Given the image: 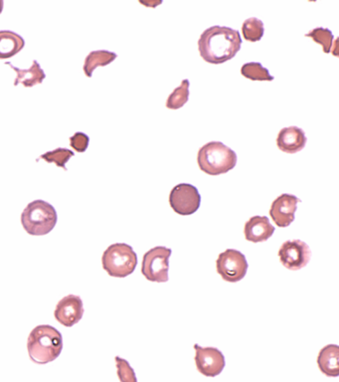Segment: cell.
<instances>
[{
  "mask_svg": "<svg viewBox=\"0 0 339 382\" xmlns=\"http://www.w3.org/2000/svg\"><path fill=\"white\" fill-rule=\"evenodd\" d=\"M282 266L291 271H299L308 264L312 258L310 246L299 239L287 240L279 250Z\"/></svg>",
  "mask_w": 339,
  "mask_h": 382,
  "instance_id": "9",
  "label": "cell"
},
{
  "mask_svg": "<svg viewBox=\"0 0 339 382\" xmlns=\"http://www.w3.org/2000/svg\"><path fill=\"white\" fill-rule=\"evenodd\" d=\"M194 349L196 367L201 374L215 377L223 372L225 367V358L218 349L201 348L198 344H195Z\"/></svg>",
  "mask_w": 339,
  "mask_h": 382,
  "instance_id": "10",
  "label": "cell"
},
{
  "mask_svg": "<svg viewBox=\"0 0 339 382\" xmlns=\"http://www.w3.org/2000/svg\"><path fill=\"white\" fill-rule=\"evenodd\" d=\"M4 2L3 0H0V14L3 11Z\"/></svg>",
  "mask_w": 339,
  "mask_h": 382,
  "instance_id": "26",
  "label": "cell"
},
{
  "mask_svg": "<svg viewBox=\"0 0 339 382\" xmlns=\"http://www.w3.org/2000/svg\"><path fill=\"white\" fill-rule=\"evenodd\" d=\"M118 55L116 53L111 52V51L107 50H97L92 51L85 59L84 63L83 70L84 73L89 78H92L93 72L95 71L98 67H105L111 64L116 59Z\"/></svg>",
  "mask_w": 339,
  "mask_h": 382,
  "instance_id": "18",
  "label": "cell"
},
{
  "mask_svg": "<svg viewBox=\"0 0 339 382\" xmlns=\"http://www.w3.org/2000/svg\"><path fill=\"white\" fill-rule=\"evenodd\" d=\"M114 360H116V370H118V376L121 382H137L135 370L127 360L121 358L120 356H116Z\"/></svg>",
  "mask_w": 339,
  "mask_h": 382,
  "instance_id": "24",
  "label": "cell"
},
{
  "mask_svg": "<svg viewBox=\"0 0 339 382\" xmlns=\"http://www.w3.org/2000/svg\"><path fill=\"white\" fill-rule=\"evenodd\" d=\"M275 232V227L266 216H253L247 221L244 227L245 238L253 243L265 242L270 239Z\"/></svg>",
  "mask_w": 339,
  "mask_h": 382,
  "instance_id": "13",
  "label": "cell"
},
{
  "mask_svg": "<svg viewBox=\"0 0 339 382\" xmlns=\"http://www.w3.org/2000/svg\"><path fill=\"white\" fill-rule=\"evenodd\" d=\"M217 273L224 281L236 283L244 279L248 271V263L244 254L235 249H228L220 254L216 261Z\"/></svg>",
  "mask_w": 339,
  "mask_h": 382,
  "instance_id": "7",
  "label": "cell"
},
{
  "mask_svg": "<svg viewBox=\"0 0 339 382\" xmlns=\"http://www.w3.org/2000/svg\"><path fill=\"white\" fill-rule=\"evenodd\" d=\"M90 144V137L84 132H78L70 137V146L77 153H85Z\"/></svg>",
  "mask_w": 339,
  "mask_h": 382,
  "instance_id": "25",
  "label": "cell"
},
{
  "mask_svg": "<svg viewBox=\"0 0 339 382\" xmlns=\"http://www.w3.org/2000/svg\"><path fill=\"white\" fill-rule=\"evenodd\" d=\"M58 216L55 208L44 201L34 200L25 207L21 214V224L28 234L43 236L50 233L57 224Z\"/></svg>",
  "mask_w": 339,
  "mask_h": 382,
  "instance_id": "4",
  "label": "cell"
},
{
  "mask_svg": "<svg viewBox=\"0 0 339 382\" xmlns=\"http://www.w3.org/2000/svg\"><path fill=\"white\" fill-rule=\"evenodd\" d=\"M317 365L320 372L329 377L339 376V346L329 344L319 351L317 356Z\"/></svg>",
  "mask_w": 339,
  "mask_h": 382,
  "instance_id": "16",
  "label": "cell"
},
{
  "mask_svg": "<svg viewBox=\"0 0 339 382\" xmlns=\"http://www.w3.org/2000/svg\"><path fill=\"white\" fill-rule=\"evenodd\" d=\"M6 64L7 66L11 67L17 75L14 81V86L22 84L25 88H31L43 83V81L45 80V72L43 71L40 64L36 60H34L31 67L27 70L17 68V67L13 66V63L10 62H6Z\"/></svg>",
  "mask_w": 339,
  "mask_h": 382,
  "instance_id": "15",
  "label": "cell"
},
{
  "mask_svg": "<svg viewBox=\"0 0 339 382\" xmlns=\"http://www.w3.org/2000/svg\"><path fill=\"white\" fill-rule=\"evenodd\" d=\"M170 204L173 211L179 215H191L199 209L201 197L195 186L180 183L172 188Z\"/></svg>",
  "mask_w": 339,
  "mask_h": 382,
  "instance_id": "8",
  "label": "cell"
},
{
  "mask_svg": "<svg viewBox=\"0 0 339 382\" xmlns=\"http://www.w3.org/2000/svg\"><path fill=\"white\" fill-rule=\"evenodd\" d=\"M25 46V40L13 31H0V59H9L20 53Z\"/></svg>",
  "mask_w": 339,
  "mask_h": 382,
  "instance_id": "17",
  "label": "cell"
},
{
  "mask_svg": "<svg viewBox=\"0 0 339 382\" xmlns=\"http://www.w3.org/2000/svg\"><path fill=\"white\" fill-rule=\"evenodd\" d=\"M27 349L32 362L38 365L52 362L62 353V335L52 326H37L28 337Z\"/></svg>",
  "mask_w": 339,
  "mask_h": 382,
  "instance_id": "2",
  "label": "cell"
},
{
  "mask_svg": "<svg viewBox=\"0 0 339 382\" xmlns=\"http://www.w3.org/2000/svg\"><path fill=\"white\" fill-rule=\"evenodd\" d=\"M306 37H310L312 40L322 46L324 53H329L333 47V35L331 30L326 28L317 27L312 29L310 33L306 34Z\"/></svg>",
  "mask_w": 339,
  "mask_h": 382,
  "instance_id": "23",
  "label": "cell"
},
{
  "mask_svg": "<svg viewBox=\"0 0 339 382\" xmlns=\"http://www.w3.org/2000/svg\"><path fill=\"white\" fill-rule=\"evenodd\" d=\"M299 202L301 199L287 193H284L277 199L273 200L270 209V215L278 227H287L294 222V213L298 209L296 206Z\"/></svg>",
  "mask_w": 339,
  "mask_h": 382,
  "instance_id": "12",
  "label": "cell"
},
{
  "mask_svg": "<svg viewBox=\"0 0 339 382\" xmlns=\"http://www.w3.org/2000/svg\"><path fill=\"white\" fill-rule=\"evenodd\" d=\"M189 86L190 83L186 79L182 81L181 85L173 91L167 101V107L170 109H179L182 108L188 102Z\"/></svg>",
  "mask_w": 339,
  "mask_h": 382,
  "instance_id": "21",
  "label": "cell"
},
{
  "mask_svg": "<svg viewBox=\"0 0 339 382\" xmlns=\"http://www.w3.org/2000/svg\"><path fill=\"white\" fill-rule=\"evenodd\" d=\"M241 74L245 78L252 81H273V77L271 75L270 71L266 69L261 63L251 62L243 65L241 68Z\"/></svg>",
  "mask_w": 339,
  "mask_h": 382,
  "instance_id": "19",
  "label": "cell"
},
{
  "mask_svg": "<svg viewBox=\"0 0 339 382\" xmlns=\"http://www.w3.org/2000/svg\"><path fill=\"white\" fill-rule=\"evenodd\" d=\"M306 144L305 132L298 127H287L280 130L277 137V146L287 153H296L303 150Z\"/></svg>",
  "mask_w": 339,
  "mask_h": 382,
  "instance_id": "14",
  "label": "cell"
},
{
  "mask_svg": "<svg viewBox=\"0 0 339 382\" xmlns=\"http://www.w3.org/2000/svg\"><path fill=\"white\" fill-rule=\"evenodd\" d=\"M102 264L110 276L126 278L135 272L137 256L133 247L126 243H116L107 247L103 254Z\"/></svg>",
  "mask_w": 339,
  "mask_h": 382,
  "instance_id": "5",
  "label": "cell"
},
{
  "mask_svg": "<svg viewBox=\"0 0 339 382\" xmlns=\"http://www.w3.org/2000/svg\"><path fill=\"white\" fill-rule=\"evenodd\" d=\"M197 162L205 174L220 176L232 171L237 164V155L220 142H210L198 151Z\"/></svg>",
  "mask_w": 339,
  "mask_h": 382,
  "instance_id": "3",
  "label": "cell"
},
{
  "mask_svg": "<svg viewBox=\"0 0 339 382\" xmlns=\"http://www.w3.org/2000/svg\"><path fill=\"white\" fill-rule=\"evenodd\" d=\"M172 251L167 247H154L144 254L142 273L149 281L165 283L168 281L170 258Z\"/></svg>",
  "mask_w": 339,
  "mask_h": 382,
  "instance_id": "6",
  "label": "cell"
},
{
  "mask_svg": "<svg viewBox=\"0 0 339 382\" xmlns=\"http://www.w3.org/2000/svg\"><path fill=\"white\" fill-rule=\"evenodd\" d=\"M242 45L239 31L226 26H212L201 34L198 49L202 59L210 64H223L233 59Z\"/></svg>",
  "mask_w": 339,
  "mask_h": 382,
  "instance_id": "1",
  "label": "cell"
},
{
  "mask_svg": "<svg viewBox=\"0 0 339 382\" xmlns=\"http://www.w3.org/2000/svg\"><path fill=\"white\" fill-rule=\"evenodd\" d=\"M263 21L256 17L248 18L242 25V33L244 35L245 40L249 42H257L261 40L264 36Z\"/></svg>",
  "mask_w": 339,
  "mask_h": 382,
  "instance_id": "20",
  "label": "cell"
},
{
  "mask_svg": "<svg viewBox=\"0 0 339 382\" xmlns=\"http://www.w3.org/2000/svg\"><path fill=\"white\" fill-rule=\"evenodd\" d=\"M83 300L79 296L68 295L59 300L54 316L64 327L71 328L78 323L84 316Z\"/></svg>",
  "mask_w": 339,
  "mask_h": 382,
  "instance_id": "11",
  "label": "cell"
},
{
  "mask_svg": "<svg viewBox=\"0 0 339 382\" xmlns=\"http://www.w3.org/2000/svg\"><path fill=\"white\" fill-rule=\"evenodd\" d=\"M74 155L73 151L67 150V148H58L57 150L44 153L41 155V158L48 164H55L57 167H62L65 171H67L66 164Z\"/></svg>",
  "mask_w": 339,
  "mask_h": 382,
  "instance_id": "22",
  "label": "cell"
}]
</instances>
